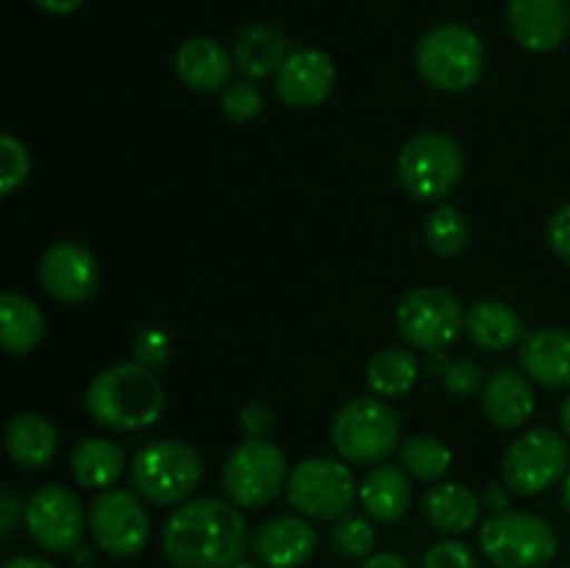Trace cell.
<instances>
[{
  "label": "cell",
  "mask_w": 570,
  "mask_h": 568,
  "mask_svg": "<svg viewBox=\"0 0 570 568\" xmlns=\"http://www.w3.org/2000/svg\"><path fill=\"white\" fill-rule=\"evenodd\" d=\"M248 546L243 510L220 496H193L161 529V555L176 568H232L245 560Z\"/></svg>",
  "instance_id": "1"
},
{
  "label": "cell",
  "mask_w": 570,
  "mask_h": 568,
  "mask_svg": "<svg viewBox=\"0 0 570 568\" xmlns=\"http://www.w3.org/2000/svg\"><path fill=\"white\" fill-rule=\"evenodd\" d=\"M83 407L109 432H142L165 412V384L150 368L117 362L95 373L83 393Z\"/></svg>",
  "instance_id": "2"
},
{
  "label": "cell",
  "mask_w": 570,
  "mask_h": 568,
  "mask_svg": "<svg viewBox=\"0 0 570 568\" xmlns=\"http://www.w3.org/2000/svg\"><path fill=\"white\" fill-rule=\"evenodd\" d=\"M204 460L187 440L159 438L145 443L128 466V482L148 505L178 507L198 493Z\"/></svg>",
  "instance_id": "3"
},
{
  "label": "cell",
  "mask_w": 570,
  "mask_h": 568,
  "mask_svg": "<svg viewBox=\"0 0 570 568\" xmlns=\"http://www.w3.org/2000/svg\"><path fill=\"white\" fill-rule=\"evenodd\" d=\"M488 65L482 37L460 22L429 28L415 48V70L432 89L445 95L476 87Z\"/></svg>",
  "instance_id": "4"
},
{
  "label": "cell",
  "mask_w": 570,
  "mask_h": 568,
  "mask_svg": "<svg viewBox=\"0 0 570 568\" xmlns=\"http://www.w3.org/2000/svg\"><path fill=\"white\" fill-rule=\"evenodd\" d=\"M332 443L348 466L373 468L387 462L401 445L399 412L379 395L348 401L332 421Z\"/></svg>",
  "instance_id": "5"
},
{
  "label": "cell",
  "mask_w": 570,
  "mask_h": 568,
  "mask_svg": "<svg viewBox=\"0 0 570 568\" xmlns=\"http://www.w3.org/2000/svg\"><path fill=\"white\" fill-rule=\"evenodd\" d=\"M289 466L278 443L267 438H245L223 462V490L239 510H259L287 490Z\"/></svg>",
  "instance_id": "6"
},
{
  "label": "cell",
  "mask_w": 570,
  "mask_h": 568,
  "mask_svg": "<svg viewBox=\"0 0 570 568\" xmlns=\"http://www.w3.org/2000/svg\"><path fill=\"white\" fill-rule=\"evenodd\" d=\"M479 549L495 568H543L557 557L560 538L546 518L504 510L479 527Z\"/></svg>",
  "instance_id": "7"
},
{
  "label": "cell",
  "mask_w": 570,
  "mask_h": 568,
  "mask_svg": "<svg viewBox=\"0 0 570 568\" xmlns=\"http://www.w3.org/2000/svg\"><path fill=\"white\" fill-rule=\"evenodd\" d=\"M395 173L401 189L410 198L440 204L460 184L465 173V154L451 134L421 131L401 148Z\"/></svg>",
  "instance_id": "8"
},
{
  "label": "cell",
  "mask_w": 570,
  "mask_h": 568,
  "mask_svg": "<svg viewBox=\"0 0 570 568\" xmlns=\"http://www.w3.org/2000/svg\"><path fill=\"white\" fill-rule=\"evenodd\" d=\"M287 501L309 521H337L360 501V482L345 460L306 457L289 468Z\"/></svg>",
  "instance_id": "9"
},
{
  "label": "cell",
  "mask_w": 570,
  "mask_h": 568,
  "mask_svg": "<svg viewBox=\"0 0 570 568\" xmlns=\"http://www.w3.org/2000/svg\"><path fill=\"white\" fill-rule=\"evenodd\" d=\"M570 445L566 434L534 427L518 434L501 457V482L515 496H540L566 479Z\"/></svg>",
  "instance_id": "10"
},
{
  "label": "cell",
  "mask_w": 570,
  "mask_h": 568,
  "mask_svg": "<svg viewBox=\"0 0 570 568\" xmlns=\"http://www.w3.org/2000/svg\"><path fill=\"white\" fill-rule=\"evenodd\" d=\"M87 529L95 546L117 560L137 557L150 538L145 499L134 488L100 490L87 507Z\"/></svg>",
  "instance_id": "11"
},
{
  "label": "cell",
  "mask_w": 570,
  "mask_h": 568,
  "mask_svg": "<svg viewBox=\"0 0 570 568\" xmlns=\"http://www.w3.org/2000/svg\"><path fill=\"white\" fill-rule=\"evenodd\" d=\"M399 332L412 349L445 351L465 334V310L460 298L443 287H415L395 310Z\"/></svg>",
  "instance_id": "12"
},
{
  "label": "cell",
  "mask_w": 570,
  "mask_h": 568,
  "mask_svg": "<svg viewBox=\"0 0 570 568\" xmlns=\"http://www.w3.org/2000/svg\"><path fill=\"white\" fill-rule=\"evenodd\" d=\"M22 523L33 543L50 555H70L87 532V510L76 490L67 484H42L33 490L22 510Z\"/></svg>",
  "instance_id": "13"
},
{
  "label": "cell",
  "mask_w": 570,
  "mask_h": 568,
  "mask_svg": "<svg viewBox=\"0 0 570 568\" xmlns=\"http://www.w3.org/2000/svg\"><path fill=\"white\" fill-rule=\"evenodd\" d=\"M100 267L92 251L72 239L50 245L39 259V284L61 304H81L98 290Z\"/></svg>",
  "instance_id": "14"
},
{
  "label": "cell",
  "mask_w": 570,
  "mask_h": 568,
  "mask_svg": "<svg viewBox=\"0 0 570 568\" xmlns=\"http://www.w3.org/2000/svg\"><path fill=\"white\" fill-rule=\"evenodd\" d=\"M337 81L334 59L321 48H301L284 59L276 72V92L289 109H315L326 104Z\"/></svg>",
  "instance_id": "15"
},
{
  "label": "cell",
  "mask_w": 570,
  "mask_h": 568,
  "mask_svg": "<svg viewBox=\"0 0 570 568\" xmlns=\"http://www.w3.org/2000/svg\"><path fill=\"white\" fill-rule=\"evenodd\" d=\"M317 549V529L301 512H282L262 523L250 538V551L267 568H301Z\"/></svg>",
  "instance_id": "16"
},
{
  "label": "cell",
  "mask_w": 570,
  "mask_h": 568,
  "mask_svg": "<svg viewBox=\"0 0 570 568\" xmlns=\"http://www.w3.org/2000/svg\"><path fill=\"white\" fill-rule=\"evenodd\" d=\"M507 20L521 48L551 53L570 33V0H510Z\"/></svg>",
  "instance_id": "17"
},
{
  "label": "cell",
  "mask_w": 570,
  "mask_h": 568,
  "mask_svg": "<svg viewBox=\"0 0 570 568\" xmlns=\"http://www.w3.org/2000/svg\"><path fill=\"white\" fill-rule=\"evenodd\" d=\"M484 418L495 429H521L534 415V382L515 368H499L488 376L482 388Z\"/></svg>",
  "instance_id": "18"
},
{
  "label": "cell",
  "mask_w": 570,
  "mask_h": 568,
  "mask_svg": "<svg viewBox=\"0 0 570 568\" xmlns=\"http://www.w3.org/2000/svg\"><path fill=\"white\" fill-rule=\"evenodd\" d=\"M521 371L546 390H570V332L538 329L523 337L518 351Z\"/></svg>",
  "instance_id": "19"
},
{
  "label": "cell",
  "mask_w": 570,
  "mask_h": 568,
  "mask_svg": "<svg viewBox=\"0 0 570 568\" xmlns=\"http://www.w3.org/2000/svg\"><path fill=\"white\" fill-rule=\"evenodd\" d=\"M412 499H415L412 477L395 462H379L367 468L365 479L360 482V505L376 523L401 521L410 512Z\"/></svg>",
  "instance_id": "20"
},
{
  "label": "cell",
  "mask_w": 570,
  "mask_h": 568,
  "mask_svg": "<svg viewBox=\"0 0 570 568\" xmlns=\"http://www.w3.org/2000/svg\"><path fill=\"white\" fill-rule=\"evenodd\" d=\"M234 59L220 42L209 37H193L176 50V76L195 92H220L228 87Z\"/></svg>",
  "instance_id": "21"
},
{
  "label": "cell",
  "mask_w": 570,
  "mask_h": 568,
  "mask_svg": "<svg viewBox=\"0 0 570 568\" xmlns=\"http://www.w3.org/2000/svg\"><path fill=\"white\" fill-rule=\"evenodd\" d=\"M465 337L476 349L504 354L523 343V317L499 298H482L465 310Z\"/></svg>",
  "instance_id": "22"
},
{
  "label": "cell",
  "mask_w": 570,
  "mask_h": 568,
  "mask_svg": "<svg viewBox=\"0 0 570 568\" xmlns=\"http://www.w3.org/2000/svg\"><path fill=\"white\" fill-rule=\"evenodd\" d=\"M6 451L26 471H39L53 462L59 432L42 412H17L6 427Z\"/></svg>",
  "instance_id": "23"
},
{
  "label": "cell",
  "mask_w": 570,
  "mask_h": 568,
  "mask_svg": "<svg viewBox=\"0 0 570 568\" xmlns=\"http://www.w3.org/2000/svg\"><path fill=\"white\" fill-rule=\"evenodd\" d=\"M423 516L438 532L462 535L473 529L482 516V499L476 490L460 482H438L423 493Z\"/></svg>",
  "instance_id": "24"
},
{
  "label": "cell",
  "mask_w": 570,
  "mask_h": 568,
  "mask_svg": "<svg viewBox=\"0 0 570 568\" xmlns=\"http://www.w3.org/2000/svg\"><path fill=\"white\" fill-rule=\"evenodd\" d=\"M287 56L289 39L276 26L256 22V26L243 28L234 39V67L248 78H265L271 72H278Z\"/></svg>",
  "instance_id": "25"
},
{
  "label": "cell",
  "mask_w": 570,
  "mask_h": 568,
  "mask_svg": "<svg viewBox=\"0 0 570 568\" xmlns=\"http://www.w3.org/2000/svg\"><path fill=\"white\" fill-rule=\"evenodd\" d=\"M126 449L109 438L81 440L70 454V477L87 490L115 488V482L126 473Z\"/></svg>",
  "instance_id": "26"
},
{
  "label": "cell",
  "mask_w": 570,
  "mask_h": 568,
  "mask_svg": "<svg viewBox=\"0 0 570 568\" xmlns=\"http://www.w3.org/2000/svg\"><path fill=\"white\" fill-rule=\"evenodd\" d=\"M45 337V317L31 298L20 293H0V351L31 354Z\"/></svg>",
  "instance_id": "27"
},
{
  "label": "cell",
  "mask_w": 570,
  "mask_h": 568,
  "mask_svg": "<svg viewBox=\"0 0 570 568\" xmlns=\"http://www.w3.org/2000/svg\"><path fill=\"white\" fill-rule=\"evenodd\" d=\"M365 379L371 393L379 399H401V395L412 393L421 379V360L415 356V351L404 349V345H387L367 360Z\"/></svg>",
  "instance_id": "28"
},
{
  "label": "cell",
  "mask_w": 570,
  "mask_h": 568,
  "mask_svg": "<svg viewBox=\"0 0 570 568\" xmlns=\"http://www.w3.org/2000/svg\"><path fill=\"white\" fill-rule=\"evenodd\" d=\"M451 462L454 451L434 434H412L399 445V466L421 482H443L445 473L451 471Z\"/></svg>",
  "instance_id": "29"
},
{
  "label": "cell",
  "mask_w": 570,
  "mask_h": 568,
  "mask_svg": "<svg viewBox=\"0 0 570 568\" xmlns=\"http://www.w3.org/2000/svg\"><path fill=\"white\" fill-rule=\"evenodd\" d=\"M423 243L440 259H454L471 243V226L468 217L456 206L440 200L423 221Z\"/></svg>",
  "instance_id": "30"
},
{
  "label": "cell",
  "mask_w": 570,
  "mask_h": 568,
  "mask_svg": "<svg viewBox=\"0 0 570 568\" xmlns=\"http://www.w3.org/2000/svg\"><path fill=\"white\" fill-rule=\"evenodd\" d=\"M332 543L348 560H367L373 555V549H376V527H373V521L367 516L348 512V516L334 521Z\"/></svg>",
  "instance_id": "31"
},
{
  "label": "cell",
  "mask_w": 570,
  "mask_h": 568,
  "mask_svg": "<svg viewBox=\"0 0 570 568\" xmlns=\"http://www.w3.org/2000/svg\"><path fill=\"white\" fill-rule=\"evenodd\" d=\"M28 173H31V154L26 145L11 134L0 131V198L17 193L26 184Z\"/></svg>",
  "instance_id": "32"
},
{
  "label": "cell",
  "mask_w": 570,
  "mask_h": 568,
  "mask_svg": "<svg viewBox=\"0 0 570 568\" xmlns=\"http://www.w3.org/2000/svg\"><path fill=\"white\" fill-rule=\"evenodd\" d=\"M220 109L228 120L248 123V120H254V117H259V111L265 109V98H262V92L256 84L234 81L223 89Z\"/></svg>",
  "instance_id": "33"
},
{
  "label": "cell",
  "mask_w": 570,
  "mask_h": 568,
  "mask_svg": "<svg viewBox=\"0 0 570 568\" xmlns=\"http://www.w3.org/2000/svg\"><path fill=\"white\" fill-rule=\"evenodd\" d=\"M440 382H443L445 393L454 395V399H471V395L482 393L488 373L476 360H454L443 368Z\"/></svg>",
  "instance_id": "34"
},
{
  "label": "cell",
  "mask_w": 570,
  "mask_h": 568,
  "mask_svg": "<svg viewBox=\"0 0 570 568\" xmlns=\"http://www.w3.org/2000/svg\"><path fill=\"white\" fill-rule=\"evenodd\" d=\"M170 351H173L170 334L161 332V329L156 326L139 329L131 340V360L137 362V365L150 368V371L165 365V362L170 360Z\"/></svg>",
  "instance_id": "35"
},
{
  "label": "cell",
  "mask_w": 570,
  "mask_h": 568,
  "mask_svg": "<svg viewBox=\"0 0 570 568\" xmlns=\"http://www.w3.org/2000/svg\"><path fill=\"white\" fill-rule=\"evenodd\" d=\"M423 568H479V557L462 540H438L423 557Z\"/></svg>",
  "instance_id": "36"
},
{
  "label": "cell",
  "mask_w": 570,
  "mask_h": 568,
  "mask_svg": "<svg viewBox=\"0 0 570 568\" xmlns=\"http://www.w3.org/2000/svg\"><path fill=\"white\" fill-rule=\"evenodd\" d=\"M239 429L245 432V438H267V432L273 429V410L259 399L248 401L239 410Z\"/></svg>",
  "instance_id": "37"
},
{
  "label": "cell",
  "mask_w": 570,
  "mask_h": 568,
  "mask_svg": "<svg viewBox=\"0 0 570 568\" xmlns=\"http://www.w3.org/2000/svg\"><path fill=\"white\" fill-rule=\"evenodd\" d=\"M546 239H549L551 251L570 265V204L551 215L549 226H546Z\"/></svg>",
  "instance_id": "38"
},
{
  "label": "cell",
  "mask_w": 570,
  "mask_h": 568,
  "mask_svg": "<svg viewBox=\"0 0 570 568\" xmlns=\"http://www.w3.org/2000/svg\"><path fill=\"white\" fill-rule=\"evenodd\" d=\"M22 510H26V505H20L17 496L0 493V535L11 532L17 527V521L22 518Z\"/></svg>",
  "instance_id": "39"
},
{
  "label": "cell",
  "mask_w": 570,
  "mask_h": 568,
  "mask_svg": "<svg viewBox=\"0 0 570 568\" xmlns=\"http://www.w3.org/2000/svg\"><path fill=\"white\" fill-rule=\"evenodd\" d=\"M360 568H412L404 557L393 555V551H376L367 560H362Z\"/></svg>",
  "instance_id": "40"
},
{
  "label": "cell",
  "mask_w": 570,
  "mask_h": 568,
  "mask_svg": "<svg viewBox=\"0 0 570 568\" xmlns=\"http://www.w3.org/2000/svg\"><path fill=\"white\" fill-rule=\"evenodd\" d=\"M33 6H39L48 14H72L83 6V0H33Z\"/></svg>",
  "instance_id": "41"
},
{
  "label": "cell",
  "mask_w": 570,
  "mask_h": 568,
  "mask_svg": "<svg viewBox=\"0 0 570 568\" xmlns=\"http://www.w3.org/2000/svg\"><path fill=\"white\" fill-rule=\"evenodd\" d=\"M507 493H510V490H507V484H504V482L490 484L488 493H484V501H488L490 510L504 512V510H507Z\"/></svg>",
  "instance_id": "42"
},
{
  "label": "cell",
  "mask_w": 570,
  "mask_h": 568,
  "mask_svg": "<svg viewBox=\"0 0 570 568\" xmlns=\"http://www.w3.org/2000/svg\"><path fill=\"white\" fill-rule=\"evenodd\" d=\"M0 568H56V566L50 560H45V557L20 555V557H11V560H6Z\"/></svg>",
  "instance_id": "43"
},
{
  "label": "cell",
  "mask_w": 570,
  "mask_h": 568,
  "mask_svg": "<svg viewBox=\"0 0 570 568\" xmlns=\"http://www.w3.org/2000/svg\"><path fill=\"white\" fill-rule=\"evenodd\" d=\"M560 423H562V432H566V438L570 440V395L566 401H562V410H560Z\"/></svg>",
  "instance_id": "44"
},
{
  "label": "cell",
  "mask_w": 570,
  "mask_h": 568,
  "mask_svg": "<svg viewBox=\"0 0 570 568\" xmlns=\"http://www.w3.org/2000/svg\"><path fill=\"white\" fill-rule=\"evenodd\" d=\"M562 505L570 512V471L566 473V482H562Z\"/></svg>",
  "instance_id": "45"
},
{
  "label": "cell",
  "mask_w": 570,
  "mask_h": 568,
  "mask_svg": "<svg viewBox=\"0 0 570 568\" xmlns=\"http://www.w3.org/2000/svg\"><path fill=\"white\" fill-rule=\"evenodd\" d=\"M232 568H267V566H262L259 560H239L237 566H232Z\"/></svg>",
  "instance_id": "46"
},
{
  "label": "cell",
  "mask_w": 570,
  "mask_h": 568,
  "mask_svg": "<svg viewBox=\"0 0 570 568\" xmlns=\"http://www.w3.org/2000/svg\"><path fill=\"white\" fill-rule=\"evenodd\" d=\"M566 568H570V566H566Z\"/></svg>",
  "instance_id": "47"
}]
</instances>
